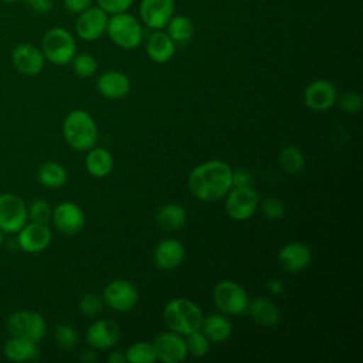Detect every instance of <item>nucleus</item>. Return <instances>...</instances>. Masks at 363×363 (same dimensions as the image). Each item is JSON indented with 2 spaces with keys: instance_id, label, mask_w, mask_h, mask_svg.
I'll use <instances>...</instances> for the list:
<instances>
[{
  "instance_id": "7ed1b4c3",
  "label": "nucleus",
  "mask_w": 363,
  "mask_h": 363,
  "mask_svg": "<svg viewBox=\"0 0 363 363\" xmlns=\"http://www.w3.org/2000/svg\"><path fill=\"white\" fill-rule=\"evenodd\" d=\"M163 319L172 332L182 336L200 330L204 315L197 303L184 298L169 301L163 309Z\"/></svg>"
},
{
  "instance_id": "b1692460",
  "label": "nucleus",
  "mask_w": 363,
  "mask_h": 363,
  "mask_svg": "<svg viewBox=\"0 0 363 363\" xmlns=\"http://www.w3.org/2000/svg\"><path fill=\"white\" fill-rule=\"evenodd\" d=\"M200 330L213 343L225 342L233 333V325L223 313H211L203 319Z\"/></svg>"
},
{
  "instance_id": "f03ea898",
  "label": "nucleus",
  "mask_w": 363,
  "mask_h": 363,
  "mask_svg": "<svg viewBox=\"0 0 363 363\" xmlns=\"http://www.w3.org/2000/svg\"><path fill=\"white\" fill-rule=\"evenodd\" d=\"M62 135L71 149L85 152L95 146L98 128L91 113L84 109H74L64 118Z\"/></svg>"
},
{
  "instance_id": "e433bc0d",
  "label": "nucleus",
  "mask_w": 363,
  "mask_h": 363,
  "mask_svg": "<svg viewBox=\"0 0 363 363\" xmlns=\"http://www.w3.org/2000/svg\"><path fill=\"white\" fill-rule=\"evenodd\" d=\"M261 210L264 216L269 220H279L285 214L284 201L274 196H268L261 201Z\"/></svg>"
},
{
  "instance_id": "79ce46f5",
  "label": "nucleus",
  "mask_w": 363,
  "mask_h": 363,
  "mask_svg": "<svg viewBox=\"0 0 363 363\" xmlns=\"http://www.w3.org/2000/svg\"><path fill=\"white\" fill-rule=\"evenodd\" d=\"M27 3L37 13H48L52 9L54 0H27Z\"/></svg>"
},
{
  "instance_id": "423d86ee",
  "label": "nucleus",
  "mask_w": 363,
  "mask_h": 363,
  "mask_svg": "<svg viewBox=\"0 0 363 363\" xmlns=\"http://www.w3.org/2000/svg\"><path fill=\"white\" fill-rule=\"evenodd\" d=\"M7 330L10 336L21 337L38 343L47 333V322L40 312L20 309L13 312L7 319Z\"/></svg>"
},
{
  "instance_id": "5701e85b",
  "label": "nucleus",
  "mask_w": 363,
  "mask_h": 363,
  "mask_svg": "<svg viewBox=\"0 0 363 363\" xmlns=\"http://www.w3.org/2000/svg\"><path fill=\"white\" fill-rule=\"evenodd\" d=\"M247 311L250 312L252 320L264 328H274L281 320V315L277 305L271 299L264 296H258L248 302Z\"/></svg>"
},
{
  "instance_id": "49530a36",
  "label": "nucleus",
  "mask_w": 363,
  "mask_h": 363,
  "mask_svg": "<svg viewBox=\"0 0 363 363\" xmlns=\"http://www.w3.org/2000/svg\"><path fill=\"white\" fill-rule=\"evenodd\" d=\"M4 234H6V233L0 228V245H1V244H3V241H4Z\"/></svg>"
},
{
  "instance_id": "de8ad7c7",
  "label": "nucleus",
  "mask_w": 363,
  "mask_h": 363,
  "mask_svg": "<svg viewBox=\"0 0 363 363\" xmlns=\"http://www.w3.org/2000/svg\"><path fill=\"white\" fill-rule=\"evenodd\" d=\"M1 1H4V3H14V1H18V0H1Z\"/></svg>"
},
{
  "instance_id": "393cba45",
  "label": "nucleus",
  "mask_w": 363,
  "mask_h": 363,
  "mask_svg": "<svg viewBox=\"0 0 363 363\" xmlns=\"http://www.w3.org/2000/svg\"><path fill=\"white\" fill-rule=\"evenodd\" d=\"M3 353L10 362L23 363L34 360L38 356V347L37 343L31 340L11 336L9 340H6L3 346Z\"/></svg>"
},
{
  "instance_id": "c756f323",
  "label": "nucleus",
  "mask_w": 363,
  "mask_h": 363,
  "mask_svg": "<svg viewBox=\"0 0 363 363\" xmlns=\"http://www.w3.org/2000/svg\"><path fill=\"white\" fill-rule=\"evenodd\" d=\"M278 162L281 169L288 174L299 173L305 166V156L302 150L294 145H288L281 149Z\"/></svg>"
},
{
  "instance_id": "a211bd4d",
  "label": "nucleus",
  "mask_w": 363,
  "mask_h": 363,
  "mask_svg": "<svg viewBox=\"0 0 363 363\" xmlns=\"http://www.w3.org/2000/svg\"><path fill=\"white\" fill-rule=\"evenodd\" d=\"M121 337V328L111 319H98L92 322L85 333L86 343L96 350H108L113 347Z\"/></svg>"
},
{
  "instance_id": "cd10ccee",
  "label": "nucleus",
  "mask_w": 363,
  "mask_h": 363,
  "mask_svg": "<svg viewBox=\"0 0 363 363\" xmlns=\"http://www.w3.org/2000/svg\"><path fill=\"white\" fill-rule=\"evenodd\" d=\"M67 170L62 164L57 162H44L37 170V180L41 186L47 189H58L67 182Z\"/></svg>"
},
{
  "instance_id": "0eeeda50",
  "label": "nucleus",
  "mask_w": 363,
  "mask_h": 363,
  "mask_svg": "<svg viewBox=\"0 0 363 363\" xmlns=\"http://www.w3.org/2000/svg\"><path fill=\"white\" fill-rule=\"evenodd\" d=\"M213 302L225 315H241L248 308L247 291L233 279H223L213 289Z\"/></svg>"
},
{
  "instance_id": "72a5a7b5",
  "label": "nucleus",
  "mask_w": 363,
  "mask_h": 363,
  "mask_svg": "<svg viewBox=\"0 0 363 363\" xmlns=\"http://www.w3.org/2000/svg\"><path fill=\"white\" fill-rule=\"evenodd\" d=\"M54 340L58 347L64 350H71L78 345V333L74 326L68 323H61L54 329Z\"/></svg>"
},
{
  "instance_id": "4be33fe9",
  "label": "nucleus",
  "mask_w": 363,
  "mask_h": 363,
  "mask_svg": "<svg viewBox=\"0 0 363 363\" xmlns=\"http://www.w3.org/2000/svg\"><path fill=\"white\" fill-rule=\"evenodd\" d=\"M176 51V44L167 35L166 31L153 30L146 43V54L147 57L157 64H164L172 60Z\"/></svg>"
},
{
  "instance_id": "c85d7f7f",
  "label": "nucleus",
  "mask_w": 363,
  "mask_h": 363,
  "mask_svg": "<svg viewBox=\"0 0 363 363\" xmlns=\"http://www.w3.org/2000/svg\"><path fill=\"white\" fill-rule=\"evenodd\" d=\"M166 33L167 35L173 40V43L176 45H184L187 44L193 34H194V24L193 21L183 14H177L169 20V23L166 24Z\"/></svg>"
},
{
  "instance_id": "4468645a",
  "label": "nucleus",
  "mask_w": 363,
  "mask_h": 363,
  "mask_svg": "<svg viewBox=\"0 0 363 363\" xmlns=\"http://www.w3.org/2000/svg\"><path fill=\"white\" fill-rule=\"evenodd\" d=\"M51 230L47 224L41 223H26L17 233L18 247L28 254H38L48 248L51 244Z\"/></svg>"
},
{
  "instance_id": "f3484780",
  "label": "nucleus",
  "mask_w": 363,
  "mask_h": 363,
  "mask_svg": "<svg viewBox=\"0 0 363 363\" xmlns=\"http://www.w3.org/2000/svg\"><path fill=\"white\" fill-rule=\"evenodd\" d=\"M156 357L163 363H180L187 357L186 340L176 332H163L152 342Z\"/></svg>"
},
{
  "instance_id": "a18cd8bd",
  "label": "nucleus",
  "mask_w": 363,
  "mask_h": 363,
  "mask_svg": "<svg viewBox=\"0 0 363 363\" xmlns=\"http://www.w3.org/2000/svg\"><path fill=\"white\" fill-rule=\"evenodd\" d=\"M81 360L86 362V363H94V362H96V354L94 350H84L81 354Z\"/></svg>"
},
{
  "instance_id": "bb28decb",
  "label": "nucleus",
  "mask_w": 363,
  "mask_h": 363,
  "mask_svg": "<svg viewBox=\"0 0 363 363\" xmlns=\"http://www.w3.org/2000/svg\"><path fill=\"white\" fill-rule=\"evenodd\" d=\"M156 223L164 231H176L186 223V210L177 203H167L157 210Z\"/></svg>"
},
{
  "instance_id": "a878e982",
  "label": "nucleus",
  "mask_w": 363,
  "mask_h": 363,
  "mask_svg": "<svg viewBox=\"0 0 363 363\" xmlns=\"http://www.w3.org/2000/svg\"><path fill=\"white\" fill-rule=\"evenodd\" d=\"M85 169L94 177H106L113 169V156L104 147H91L86 150Z\"/></svg>"
},
{
  "instance_id": "f8f14e48",
  "label": "nucleus",
  "mask_w": 363,
  "mask_h": 363,
  "mask_svg": "<svg viewBox=\"0 0 363 363\" xmlns=\"http://www.w3.org/2000/svg\"><path fill=\"white\" fill-rule=\"evenodd\" d=\"M11 64L23 75H38L45 64L41 48L31 43H20L11 50Z\"/></svg>"
},
{
  "instance_id": "ea45409f",
  "label": "nucleus",
  "mask_w": 363,
  "mask_h": 363,
  "mask_svg": "<svg viewBox=\"0 0 363 363\" xmlns=\"http://www.w3.org/2000/svg\"><path fill=\"white\" fill-rule=\"evenodd\" d=\"M254 177L247 169H235L231 172V187H248L252 186Z\"/></svg>"
},
{
  "instance_id": "6ab92c4d",
  "label": "nucleus",
  "mask_w": 363,
  "mask_h": 363,
  "mask_svg": "<svg viewBox=\"0 0 363 363\" xmlns=\"http://www.w3.org/2000/svg\"><path fill=\"white\" fill-rule=\"evenodd\" d=\"M312 252L303 242L291 241L282 245L278 251V262L286 272H301L309 267Z\"/></svg>"
},
{
  "instance_id": "6e6552de",
  "label": "nucleus",
  "mask_w": 363,
  "mask_h": 363,
  "mask_svg": "<svg viewBox=\"0 0 363 363\" xmlns=\"http://www.w3.org/2000/svg\"><path fill=\"white\" fill-rule=\"evenodd\" d=\"M224 197V208L227 216L237 221H244L252 217L259 204V197L252 186L231 187Z\"/></svg>"
},
{
  "instance_id": "aec40b11",
  "label": "nucleus",
  "mask_w": 363,
  "mask_h": 363,
  "mask_svg": "<svg viewBox=\"0 0 363 363\" xmlns=\"http://www.w3.org/2000/svg\"><path fill=\"white\" fill-rule=\"evenodd\" d=\"M184 255L186 250L180 241L174 238H166L156 245L153 251V261L157 268L163 271H172L183 262Z\"/></svg>"
},
{
  "instance_id": "37998d69",
  "label": "nucleus",
  "mask_w": 363,
  "mask_h": 363,
  "mask_svg": "<svg viewBox=\"0 0 363 363\" xmlns=\"http://www.w3.org/2000/svg\"><path fill=\"white\" fill-rule=\"evenodd\" d=\"M267 288L271 294L274 295H281L284 292V284L281 279L278 278H271L268 282H267Z\"/></svg>"
},
{
  "instance_id": "1a4fd4ad",
  "label": "nucleus",
  "mask_w": 363,
  "mask_h": 363,
  "mask_svg": "<svg viewBox=\"0 0 363 363\" xmlns=\"http://www.w3.org/2000/svg\"><path fill=\"white\" fill-rule=\"evenodd\" d=\"M27 206L14 193L0 194V228L6 234H16L27 223Z\"/></svg>"
},
{
  "instance_id": "9d476101",
  "label": "nucleus",
  "mask_w": 363,
  "mask_h": 363,
  "mask_svg": "<svg viewBox=\"0 0 363 363\" xmlns=\"http://www.w3.org/2000/svg\"><path fill=\"white\" fill-rule=\"evenodd\" d=\"M102 299L106 306L116 312H129L138 305L139 292L130 281L113 279L105 286Z\"/></svg>"
},
{
  "instance_id": "2f4dec72",
  "label": "nucleus",
  "mask_w": 363,
  "mask_h": 363,
  "mask_svg": "<svg viewBox=\"0 0 363 363\" xmlns=\"http://www.w3.org/2000/svg\"><path fill=\"white\" fill-rule=\"evenodd\" d=\"M71 65L74 72L79 77V78H89L92 77L96 69H98V62L95 60L94 55L88 54V52H79L75 54L74 58L71 60Z\"/></svg>"
},
{
  "instance_id": "2eb2a0df",
  "label": "nucleus",
  "mask_w": 363,
  "mask_h": 363,
  "mask_svg": "<svg viewBox=\"0 0 363 363\" xmlns=\"http://www.w3.org/2000/svg\"><path fill=\"white\" fill-rule=\"evenodd\" d=\"M337 99V89L328 79H315L303 91L305 105L316 112H323L332 108Z\"/></svg>"
},
{
  "instance_id": "412c9836",
  "label": "nucleus",
  "mask_w": 363,
  "mask_h": 363,
  "mask_svg": "<svg viewBox=\"0 0 363 363\" xmlns=\"http://www.w3.org/2000/svg\"><path fill=\"white\" fill-rule=\"evenodd\" d=\"M96 91L108 99H121L130 91V81L121 71H106L96 79Z\"/></svg>"
},
{
  "instance_id": "20e7f679",
  "label": "nucleus",
  "mask_w": 363,
  "mask_h": 363,
  "mask_svg": "<svg viewBox=\"0 0 363 363\" xmlns=\"http://www.w3.org/2000/svg\"><path fill=\"white\" fill-rule=\"evenodd\" d=\"M105 34L116 47L133 50L143 41V24L128 11L111 14Z\"/></svg>"
},
{
  "instance_id": "a19ab883",
  "label": "nucleus",
  "mask_w": 363,
  "mask_h": 363,
  "mask_svg": "<svg viewBox=\"0 0 363 363\" xmlns=\"http://www.w3.org/2000/svg\"><path fill=\"white\" fill-rule=\"evenodd\" d=\"M62 1H64V7L74 14H79L81 11L91 7L94 3V0H62Z\"/></svg>"
},
{
  "instance_id": "7c9ffc66",
  "label": "nucleus",
  "mask_w": 363,
  "mask_h": 363,
  "mask_svg": "<svg viewBox=\"0 0 363 363\" xmlns=\"http://www.w3.org/2000/svg\"><path fill=\"white\" fill-rule=\"evenodd\" d=\"M126 362L129 363H153L157 360L153 343L136 342L125 352Z\"/></svg>"
},
{
  "instance_id": "c03bdc74",
  "label": "nucleus",
  "mask_w": 363,
  "mask_h": 363,
  "mask_svg": "<svg viewBox=\"0 0 363 363\" xmlns=\"http://www.w3.org/2000/svg\"><path fill=\"white\" fill-rule=\"evenodd\" d=\"M106 359H108L109 363H125V362H126L125 353H123V352H119V350L111 352Z\"/></svg>"
},
{
  "instance_id": "f257e3e1",
  "label": "nucleus",
  "mask_w": 363,
  "mask_h": 363,
  "mask_svg": "<svg viewBox=\"0 0 363 363\" xmlns=\"http://www.w3.org/2000/svg\"><path fill=\"white\" fill-rule=\"evenodd\" d=\"M231 172L233 169L224 160H206L190 172L187 179L189 190L201 201L220 200L231 189Z\"/></svg>"
},
{
  "instance_id": "ddd939ff",
  "label": "nucleus",
  "mask_w": 363,
  "mask_h": 363,
  "mask_svg": "<svg viewBox=\"0 0 363 363\" xmlns=\"http://www.w3.org/2000/svg\"><path fill=\"white\" fill-rule=\"evenodd\" d=\"M174 14V0H140L139 18L150 30H162Z\"/></svg>"
},
{
  "instance_id": "58836bf2",
  "label": "nucleus",
  "mask_w": 363,
  "mask_h": 363,
  "mask_svg": "<svg viewBox=\"0 0 363 363\" xmlns=\"http://www.w3.org/2000/svg\"><path fill=\"white\" fill-rule=\"evenodd\" d=\"M96 6L102 9L105 13L111 14H118L128 11L135 0H95Z\"/></svg>"
},
{
  "instance_id": "9b49d317",
  "label": "nucleus",
  "mask_w": 363,
  "mask_h": 363,
  "mask_svg": "<svg viewBox=\"0 0 363 363\" xmlns=\"http://www.w3.org/2000/svg\"><path fill=\"white\" fill-rule=\"evenodd\" d=\"M109 14L98 6L81 11L75 20V34L84 41H95L106 31Z\"/></svg>"
},
{
  "instance_id": "4c0bfd02",
  "label": "nucleus",
  "mask_w": 363,
  "mask_h": 363,
  "mask_svg": "<svg viewBox=\"0 0 363 363\" xmlns=\"http://www.w3.org/2000/svg\"><path fill=\"white\" fill-rule=\"evenodd\" d=\"M336 104L343 112L354 115V113H359L362 109V96L354 91H347L340 96H337Z\"/></svg>"
},
{
  "instance_id": "dca6fc26",
  "label": "nucleus",
  "mask_w": 363,
  "mask_h": 363,
  "mask_svg": "<svg viewBox=\"0 0 363 363\" xmlns=\"http://www.w3.org/2000/svg\"><path fill=\"white\" fill-rule=\"evenodd\" d=\"M51 220L55 228L65 235L79 233L85 224L84 211L74 201H62L57 204L55 208H52Z\"/></svg>"
},
{
  "instance_id": "f704fd0d",
  "label": "nucleus",
  "mask_w": 363,
  "mask_h": 363,
  "mask_svg": "<svg viewBox=\"0 0 363 363\" xmlns=\"http://www.w3.org/2000/svg\"><path fill=\"white\" fill-rule=\"evenodd\" d=\"M186 347L187 353L191 354L193 357H203L207 354L210 349V340L204 336L201 330H196L193 333L186 335Z\"/></svg>"
},
{
  "instance_id": "473e14b6",
  "label": "nucleus",
  "mask_w": 363,
  "mask_h": 363,
  "mask_svg": "<svg viewBox=\"0 0 363 363\" xmlns=\"http://www.w3.org/2000/svg\"><path fill=\"white\" fill-rule=\"evenodd\" d=\"M27 217L30 221L48 224L52 217V208L48 201L43 199H35L27 207Z\"/></svg>"
},
{
  "instance_id": "39448f33",
  "label": "nucleus",
  "mask_w": 363,
  "mask_h": 363,
  "mask_svg": "<svg viewBox=\"0 0 363 363\" xmlns=\"http://www.w3.org/2000/svg\"><path fill=\"white\" fill-rule=\"evenodd\" d=\"M41 51L51 64L67 65L77 54V43L67 28L52 27L43 35Z\"/></svg>"
},
{
  "instance_id": "c9c22d12",
  "label": "nucleus",
  "mask_w": 363,
  "mask_h": 363,
  "mask_svg": "<svg viewBox=\"0 0 363 363\" xmlns=\"http://www.w3.org/2000/svg\"><path fill=\"white\" fill-rule=\"evenodd\" d=\"M104 306H105V303H104L102 296H99L98 294H94V292L84 294L78 302V308H79L81 313L88 318L98 316L102 312Z\"/></svg>"
}]
</instances>
